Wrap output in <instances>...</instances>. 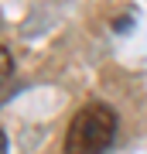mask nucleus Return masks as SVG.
I'll list each match as a JSON object with an SVG mask.
<instances>
[{
	"label": "nucleus",
	"mask_w": 147,
	"mask_h": 154,
	"mask_svg": "<svg viewBox=\"0 0 147 154\" xmlns=\"http://www.w3.org/2000/svg\"><path fill=\"white\" fill-rule=\"evenodd\" d=\"M0 154H7V134L0 130Z\"/></svg>",
	"instance_id": "nucleus-3"
},
{
	"label": "nucleus",
	"mask_w": 147,
	"mask_h": 154,
	"mask_svg": "<svg viewBox=\"0 0 147 154\" xmlns=\"http://www.w3.org/2000/svg\"><path fill=\"white\" fill-rule=\"evenodd\" d=\"M116 137V113L106 103H89L69 120L65 154H103Z\"/></svg>",
	"instance_id": "nucleus-1"
},
{
	"label": "nucleus",
	"mask_w": 147,
	"mask_h": 154,
	"mask_svg": "<svg viewBox=\"0 0 147 154\" xmlns=\"http://www.w3.org/2000/svg\"><path fill=\"white\" fill-rule=\"evenodd\" d=\"M11 72H14V58H11V51H7V48H0V86L11 79Z\"/></svg>",
	"instance_id": "nucleus-2"
}]
</instances>
